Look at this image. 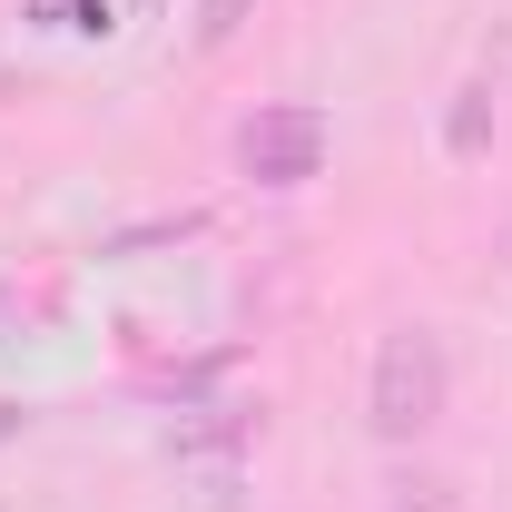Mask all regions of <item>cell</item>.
Masks as SVG:
<instances>
[{
	"mask_svg": "<svg viewBox=\"0 0 512 512\" xmlns=\"http://www.w3.org/2000/svg\"><path fill=\"white\" fill-rule=\"evenodd\" d=\"M247 10L256 0H197V50H227V40L247 30Z\"/></svg>",
	"mask_w": 512,
	"mask_h": 512,
	"instance_id": "5b68a950",
	"label": "cell"
},
{
	"mask_svg": "<svg viewBox=\"0 0 512 512\" xmlns=\"http://www.w3.org/2000/svg\"><path fill=\"white\" fill-rule=\"evenodd\" d=\"M20 325H30V316H20V296H10V286H0V345H10V335H20Z\"/></svg>",
	"mask_w": 512,
	"mask_h": 512,
	"instance_id": "52a82bcc",
	"label": "cell"
},
{
	"mask_svg": "<svg viewBox=\"0 0 512 512\" xmlns=\"http://www.w3.org/2000/svg\"><path fill=\"white\" fill-rule=\"evenodd\" d=\"M453 404V355L434 325H394L375 345V375H365V424H375L384 444H414V434H434Z\"/></svg>",
	"mask_w": 512,
	"mask_h": 512,
	"instance_id": "6da1fadb",
	"label": "cell"
},
{
	"mask_svg": "<svg viewBox=\"0 0 512 512\" xmlns=\"http://www.w3.org/2000/svg\"><path fill=\"white\" fill-rule=\"evenodd\" d=\"M483 138H493V89L473 79V89H453V109H444V148L453 158H483Z\"/></svg>",
	"mask_w": 512,
	"mask_h": 512,
	"instance_id": "3957f363",
	"label": "cell"
},
{
	"mask_svg": "<svg viewBox=\"0 0 512 512\" xmlns=\"http://www.w3.org/2000/svg\"><path fill=\"white\" fill-rule=\"evenodd\" d=\"M325 148H335L325 109L266 99V109L237 119V178H256V188H306V178H325Z\"/></svg>",
	"mask_w": 512,
	"mask_h": 512,
	"instance_id": "7a4b0ae2",
	"label": "cell"
},
{
	"mask_svg": "<svg viewBox=\"0 0 512 512\" xmlns=\"http://www.w3.org/2000/svg\"><path fill=\"white\" fill-rule=\"evenodd\" d=\"M384 512H463V493H453L444 473H394L384 483Z\"/></svg>",
	"mask_w": 512,
	"mask_h": 512,
	"instance_id": "277c9868",
	"label": "cell"
},
{
	"mask_svg": "<svg viewBox=\"0 0 512 512\" xmlns=\"http://www.w3.org/2000/svg\"><path fill=\"white\" fill-rule=\"evenodd\" d=\"M20 434H30V404H20V394H0V444H20Z\"/></svg>",
	"mask_w": 512,
	"mask_h": 512,
	"instance_id": "8992f818",
	"label": "cell"
},
{
	"mask_svg": "<svg viewBox=\"0 0 512 512\" xmlns=\"http://www.w3.org/2000/svg\"><path fill=\"white\" fill-rule=\"evenodd\" d=\"M138 10H168V0H138Z\"/></svg>",
	"mask_w": 512,
	"mask_h": 512,
	"instance_id": "ba28073f",
	"label": "cell"
}]
</instances>
